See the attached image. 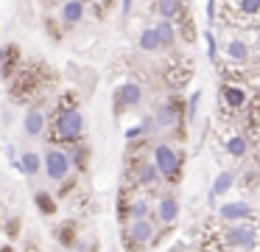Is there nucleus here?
<instances>
[{"instance_id": "f257e3e1", "label": "nucleus", "mask_w": 260, "mask_h": 252, "mask_svg": "<svg viewBox=\"0 0 260 252\" xmlns=\"http://www.w3.org/2000/svg\"><path fill=\"white\" fill-rule=\"evenodd\" d=\"M70 154L62 149H48L45 154H42V174H45L51 182H64L70 174Z\"/></svg>"}, {"instance_id": "f03ea898", "label": "nucleus", "mask_w": 260, "mask_h": 252, "mask_svg": "<svg viewBox=\"0 0 260 252\" xmlns=\"http://www.w3.org/2000/svg\"><path fill=\"white\" fill-rule=\"evenodd\" d=\"M224 241H226L230 249L249 252V249H254V244H257V230H254L252 224H246V221H238L224 233Z\"/></svg>"}, {"instance_id": "7ed1b4c3", "label": "nucleus", "mask_w": 260, "mask_h": 252, "mask_svg": "<svg viewBox=\"0 0 260 252\" xmlns=\"http://www.w3.org/2000/svg\"><path fill=\"white\" fill-rule=\"evenodd\" d=\"M151 162H154V168L159 171V177H165V179H171V177L179 174V154H176V149L168 146V143L154 146V160Z\"/></svg>"}, {"instance_id": "20e7f679", "label": "nucleus", "mask_w": 260, "mask_h": 252, "mask_svg": "<svg viewBox=\"0 0 260 252\" xmlns=\"http://www.w3.org/2000/svg\"><path fill=\"white\" fill-rule=\"evenodd\" d=\"M56 129H59V137H62V140H76V137H81V132H84V115H81L79 109L62 112V115H59Z\"/></svg>"}, {"instance_id": "39448f33", "label": "nucleus", "mask_w": 260, "mask_h": 252, "mask_svg": "<svg viewBox=\"0 0 260 252\" xmlns=\"http://www.w3.org/2000/svg\"><path fill=\"white\" fill-rule=\"evenodd\" d=\"M45 123H48L45 109H42V106H34V109H28L23 118V134L25 137H40V134L45 132Z\"/></svg>"}, {"instance_id": "423d86ee", "label": "nucleus", "mask_w": 260, "mask_h": 252, "mask_svg": "<svg viewBox=\"0 0 260 252\" xmlns=\"http://www.w3.org/2000/svg\"><path fill=\"white\" fill-rule=\"evenodd\" d=\"M129 238H132V244H137V246L151 244V238H154L151 218H137V221H132L129 224Z\"/></svg>"}, {"instance_id": "0eeeda50", "label": "nucleus", "mask_w": 260, "mask_h": 252, "mask_svg": "<svg viewBox=\"0 0 260 252\" xmlns=\"http://www.w3.org/2000/svg\"><path fill=\"white\" fill-rule=\"evenodd\" d=\"M218 216L224 218V221L238 224V221H246V218L252 216V207H249L246 202H226V205L218 207Z\"/></svg>"}, {"instance_id": "6e6552de", "label": "nucleus", "mask_w": 260, "mask_h": 252, "mask_svg": "<svg viewBox=\"0 0 260 252\" xmlns=\"http://www.w3.org/2000/svg\"><path fill=\"white\" fill-rule=\"evenodd\" d=\"M59 17H62L64 25H76V22H81V17H84V3H81V0H64V3L59 6Z\"/></svg>"}, {"instance_id": "1a4fd4ad", "label": "nucleus", "mask_w": 260, "mask_h": 252, "mask_svg": "<svg viewBox=\"0 0 260 252\" xmlns=\"http://www.w3.org/2000/svg\"><path fill=\"white\" fill-rule=\"evenodd\" d=\"M157 218L162 224H174L176 218H179V202L174 199V196H162L157 205Z\"/></svg>"}, {"instance_id": "9d476101", "label": "nucleus", "mask_w": 260, "mask_h": 252, "mask_svg": "<svg viewBox=\"0 0 260 252\" xmlns=\"http://www.w3.org/2000/svg\"><path fill=\"white\" fill-rule=\"evenodd\" d=\"M17 165L25 177H37V174H42V154H37V151H23Z\"/></svg>"}, {"instance_id": "9b49d317", "label": "nucleus", "mask_w": 260, "mask_h": 252, "mask_svg": "<svg viewBox=\"0 0 260 252\" xmlns=\"http://www.w3.org/2000/svg\"><path fill=\"white\" fill-rule=\"evenodd\" d=\"M140 101H143V87L140 84L129 81V84H123V87L118 90V104L120 106H137Z\"/></svg>"}, {"instance_id": "f8f14e48", "label": "nucleus", "mask_w": 260, "mask_h": 252, "mask_svg": "<svg viewBox=\"0 0 260 252\" xmlns=\"http://www.w3.org/2000/svg\"><path fill=\"white\" fill-rule=\"evenodd\" d=\"M221 95H224V104L230 106V109H243V106H246V90L238 87V84H226V87L221 90Z\"/></svg>"}, {"instance_id": "ddd939ff", "label": "nucleus", "mask_w": 260, "mask_h": 252, "mask_svg": "<svg viewBox=\"0 0 260 252\" xmlns=\"http://www.w3.org/2000/svg\"><path fill=\"white\" fill-rule=\"evenodd\" d=\"M154 11L159 14V20L174 22L176 17L182 14V0H157V3H154Z\"/></svg>"}, {"instance_id": "4468645a", "label": "nucleus", "mask_w": 260, "mask_h": 252, "mask_svg": "<svg viewBox=\"0 0 260 252\" xmlns=\"http://www.w3.org/2000/svg\"><path fill=\"white\" fill-rule=\"evenodd\" d=\"M159 171L154 168V162H140L137 165V185H143V188H154V185L159 182Z\"/></svg>"}, {"instance_id": "2eb2a0df", "label": "nucleus", "mask_w": 260, "mask_h": 252, "mask_svg": "<svg viewBox=\"0 0 260 252\" xmlns=\"http://www.w3.org/2000/svg\"><path fill=\"white\" fill-rule=\"evenodd\" d=\"M232 185H235V174H232V171H221L218 177H215L213 188H210V202H215L218 196H224Z\"/></svg>"}, {"instance_id": "dca6fc26", "label": "nucleus", "mask_w": 260, "mask_h": 252, "mask_svg": "<svg viewBox=\"0 0 260 252\" xmlns=\"http://www.w3.org/2000/svg\"><path fill=\"white\" fill-rule=\"evenodd\" d=\"M176 118H179V109H176L174 104H162L157 109V115H154V123H157L159 129H168L176 123Z\"/></svg>"}, {"instance_id": "f3484780", "label": "nucleus", "mask_w": 260, "mask_h": 252, "mask_svg": "<svg viewBox=\"0 0 260 252\" xmlns=\"http://www.w3.org/2000/svg\"><path fill=\"white\" fill-rule=\"evenodd\" d=\"M140 50H146V53H157V50H162V42H159V37H157V31L154 28H143V34H140Z\"/></svg>"}, {"instance_id": "a211bd4d", "label": "nucleus", "mask_w": 260, "mask_h": 252, "mask_svg": "<svg viewBox=\"0 0 260 252\" xmlns=\"http://www.w3.org/2000/svg\"><path fill=\"white\" fill-rule=\"evenodd\" d=\"M154 31H157V37H159V42H162V48H171V45H174L176 28H174V22H171V20H159L157 25H154Z\"/></svg>"}, {"instance_id": "6ab92c4d", "label": "nucleus", "mask_w": 260, "mask_h": 252, "mask_svg": "<svg viewBox=\"0 0 260 252\" xmlns=\"http://www.w3.org/2000/svg\"><path fill=\"white\" fill-rule=\"evenodd\" d=\"M226 56H230L232 62H246L249 59V45L243 42V39H232V42L226 45Z\"/></svg>"}, {"instance_id": "aec40b11", "label": "nucleus", "mask_w": 260, "mask_h": 252, "mask_svg": "<svg viewBox=\"0 0 260 252\" xmlns=\"http://www.w3.org/2000/svg\"><path fill=\"white\" fill-rule=\"evenodd\" d=\"M226 151L232 157H243L249 151V140L243 134H232V137H226Z\"/></svg>"}, {"instance_id": "412c9836", "label": "nucleus", "mask_w": 260, "mask_h": 252, "mask_svg": "<svg viewBox=\"0 0 260 252\" xmlns=\"http://www.w3.org/2000/svg\"><path fill=\"white\" fill-rule=\"evenodd\" d=\"M148 213H151V205H148L146 199H137L129 205V216L132 221H137V218H148Z\"/></svg>"}, {"instance_id": "4be33fe9", "label": "nucleus", "mask_w": 260, "mask_h": 252, "mask_svg": "<svg viewBox=\"0 0 260 252\" xmlns=\"http://www.w3.org/2000/svg\"><path fill=\"white\" fill-rule=\"evenodd\" d=\"M241 14H260V0H238Z\"/></svg>"}, {"instance_id": "5701e85b", "label": "nucleus", "mask_w": 260, "mask_h": 252, "mask_svg": "<svg viewBox=\"0 0 260 252\" xmlns=\"http://www.w3.org/2000/svg\"><path fill=\"white\" fill-rule=\"evenodd\" d=\"M204 39H207V56H210V62H215V56H218V48H215V37L213 34H204Z\"/></svg>"}, {"instance_id": "b1692460", "label": "nucleus", "mask_w": 260, "mask_h": 252, "mask_svg": "<svg viewBox=\"0 0 260 252\" xmlns=\"http://www.w3.org/2000/svg\"><path fill=\"white\" fill-rule=\"evenodd\" d=\"M37 202H40V210H42V213H53V202H51V196L37 193Z\"/></svg>"}, {"instance_id": "393cba45", "label": "nucleus", "mask_w": 260, "mask_h": 252, "mask_svg": "<svg viewBox=\"0 0 260 252\" xmlns=\"http://www.w3.org/2000/svg\"><path fill=\"white\" fill-rule=\"evenodd\" d=\"M199 101H202V93H193L190 95V101H187V115H196V109H199Z\"/></svg>"}, {"instance_id": "a878e982", "label": "nucleus", "mask_w": 260, "mask_h": 252, "mask_svg": "<svg viewBox=\"0 0 260 252\" xmlns=\"http://www.w3.org/2000/svg\"><path fill=\"white\" fill-rule=\"evenodd\" d=\"M129 9H132V0H123V14H129Z\"/></svg>"}, {"instance_id": "bb28decb", "label": "nucleus", "mask_w": 260, "mask_h": 252, "mask_svg": "<svg viewBox=\"0 0 260 252\" xmlns=\"http://www.w3.org/2000/svg\"><path fill=\"white\" fill-rule=\"evenodd\" d=\"M0 59H3V48H0Z\"/></svg>"}, {"instance_id": "cd10ccee", "label": "nucleus", "mask_w": 260, "mask_h": 252, "mask_svg": "<svg viewBox=\"0 0 260 252\" xmlns=\"http://www.w3.org/2000/svg\"><path fill=\"white\" fill-rule=\"evenodd\" d=\"M59 3H64V0H59Z\"/></svg>"}]
</instances>
